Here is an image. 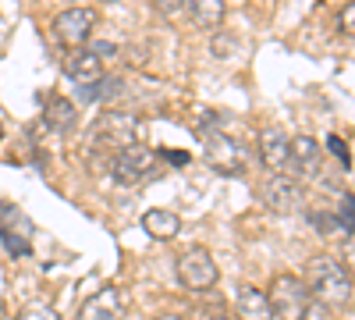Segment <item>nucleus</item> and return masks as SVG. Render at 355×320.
Returning a JSON list of instances; mask_svg holds the SVG:
<instances>
[{
    "mask_svg": "<svg viewBox=\"0 0 355 320\" xmlns=\"http://www.w3.org/2000/svg\"><path fill=\"white\" fill-rule=\"evenodd\" d=\"M306 288L323 306H348L352 299V274L334 256H313L306 264Z\"/></svg>",
    "mask_w": 355,
    "mask_h": 320,
    "instance_id": "1",
    "label": "nucleus"
},
{
    "mask_svg": "<svg viewBox=\"0 0 355 320\" xmlns=\"http://www.w3.org/2000/svg\"><path fill=\"white\" fill-rule=\"evenodd\" d=\"M309 288L295 274H277L266 288V306H270L274 320H306L309 313Z\"/></svg>",
    "mask_w": 355,
    "mask_h": 320,
    "instance_id": "2",
    "label": "nucleus"
},
{
    "mask_svg": "<svg viewBox=\"0 0 355 320\" xmlns=\"http://www.w3.org/2000/svg\"><path fill=\"white\" fill-rule=\"evenodd\" d=\"M139 132H142V125H139L135 114H125V110H103L89 135H93L96 146L121 153V150H128V146H135V142H139Z\"/></svg>",
    "mask_w": 355,
    "mask_h": 320,
    "instance_id": "3",
    "label": "nucleus"
},
{
    "mask_svg": "<svg viewBox=\"0 0 355 320\" xmlns=\"http://www.w3.org/2000/svg\"><path fill=\"white\" fill-rule=\"evenodd\" d=\"M174 271H178V281H182L185 288H192V292H206V288H214L217 278H220L214 256L206 253L202 246L185 249L182 256H178V267Z\"/></svg>",
    "mask_w": 355,
    "mask_h": 320,
    "instance_id": "4",
    "label": "nucleus"
},
{
    "mask_svg": "<svg viewBox=\"0 0 355 320\" xmlns=\"http://www.w3.org/2000/svg\"><path fill=\"white\" fill-rule=\"evenodd\" d=\"M157 164H160V157H157L150 146L135 142V146H128V150H121V153L114 157V178L121 182V185L150 182L153 174H157Z\"/></svg>",
    "mask_w": 355,
    "mask_h": 320,
    "instance_id": "5",
    "label": "nucleus"
},
{
    "mask_svg": "<svg viewBox=\"0 0 355 320\" xmlns=\"http://www.w3.org/2000/svg\"><path fill=\"white\" fill-rule=\"evenodd\" d=\"M93 25H96L93 8H68V11H61L53 18V33L68 47H82L89 36H93Z\"/></svg>",
    "mask_w": 355,
    "mask_h": 320,
    "instance_id": "6",
    "label": "nucleus"
},
{
    "mask_svg": "<svg viewBox=\"0 0 355 320\" xmlns=\"http://www.w3.org/2000/svg\"><path fill=\"white\" fill-rule=\"evenodd\" d=\"M206 164L220 174H242L245 171V150L231 135H210V142H206Z\"/></svg>",
    "mask_w": 355,
    "mask_h": 320,
    "instance_id": "7",
    "label": "nucleus"
},
{
    "mask_svg": "<svg viewBox=\"0 0 355 320\" xmlns=\"http://www.w3.org/2000/svg\"><path fill=\"white\" fill-rule=\"evenodd\" d=\"M263 203L274 214H291V210L302 207V185L295 178H288V174H274V178L263 185Z\"/></svg>",
    "mask_w": 355,
    "mask_h": 320,
    "instance_id": "8",
    "label": "nucleus"
},
{
    "mask_svg": "<svg viewBox=\"0 0 355 320\" xmlns=\"http://www.w3.org/2000/svg\"><path fill=\"white\" fill-rule=\"evenodd\" d=\"M64 75L78 85H89V82H100L103 78V57H96L93 50H85V47H75L68 57H64Z\"/></svg>",
    "mask_w": 355,
    "mask_h": 320,
    "instance_id": "9",
    "label": "nucleus"
},
{
    "mask_svg": "<svg viewBox=\"0 0 355 320\" xmlns=\"http://www.w3.org/2000/svg\"><path fill=\"white\" fill-rule=\"evenodd\" d=\"M288 171L299 174L320 171V142L313 135H288Z\"/></svg>",
    "mask_w": 355,
    "mask_h": 320,
    "instance_id": "10",
    "label": "nucleus"
},
{
    "mask_svg": "<svg viewBox=\"0 0 355 320\" xmlns=\"http://www.w3.org/2000/svg\"><path fill=\"white\" fill-rule=\"evenodd\" d=\"M78 320H121V292L114 285L100 288L96 296H89L78 310Z\"/></svg>",
    "mask_w": 355,
    "mask_h": 320,
    "instance_id": "11",
    "label": "nucleus"
},
{
    "mask_svg": "<svg viewBox=\"0 0 355 320\" xmlns=\"http://www.w3.org/2000/svg\"><path fill=\"white\" fill-rule=\"evenodd\" d=\"M259 160L270 167L274 174L288 171V135L281 128H266L259 139Z\"/></svg>",
    "mask_w": 355,
    "mask_h": 320,
    "instance_id": "12",
    "label": "nucleus"
},
{
    "mask_svg": "<svg viewBox=\"0 0 355 320\" xmlns=\"http://www.w3.org/2000/svg\"><path fill=\"white\" fill-rule=\"evenodd\" d=\"M142 231L150 239H157V242H171L178 231H182V221H178V214H171V210L153 207V210L142 214Z\"/></svg>",
    "mask_w": 355,
    "mask_h": 320,
    "instance_id": "13",
    "label": "nucleus"
},
{
    "mask_svg": "<svg viewBox=\"0 0 355 320\" xmlns=\"http://www.w3.org/2000/svg\"><path fill=\"white\" fill-rule=\"evenodd\" d=\"M28 235H33V224H28L18 210H15V224H0V242L8 246L11 256H25L28 253Z\"/></svg>",
    "mask_w": 355,
    "mask_h": 320,
    "instance_id": "14",
    "label": "nucleus"
},
{
    "mask_svg": "<svg viewBox=\"0 0 355 320\" xmlns=\"http://www.w3.org/2000/svg\"><path fill=\"white\" fill-rule=\"evenodd\" d=\"M234 310H239L234 320H274L270 306H266V292H259V288H242Z\"/></svg>",
    "mask_w": 355,
    "mask_h": 320,
    "instance_id": "15",
    "label": "nucleus"
},
{
    "mask_svg": "<svg viewBox=\"0 0 355 320\" xmlns=\"http://www.w3.org/2000/svg\"><path fill=\"white\" fill-rule=\"evenodd\" d=\"M43 118H46V125L50 128H57V132H68L71 125H75V103L68 100V96H50L46 100V110H43Z\"/></svg>",
    "mask_w": 355,
    "mask_h": 320,
    "instance_id": "16",
    "label": "nucleus"
},
{
    "mask_svg": "<svg viewBox=\"0 0 355 320\" xmlns=\"http://www.w3.org/2000/svg\"><path fill=\"white\" fill-rule=\"evenodd\" d=\"M182 8H189V15L199 28H217L224 18V0H185Z\"/></svg>",
    "mask_w": 355,
    "mask_h": 320,
    "instance_id": "17",
    "label": "nucleus"
},
{
    "mask_svg": "<svg viewBox=\"0 0 355 320\" xmlns=\"http://www.w3.org/2000/svg\"><path fill=\"white\" fill-rule=\"evenodd\" d=\"M309 221H313V228L320 231V235H334V231H341L338 214H323V210H316V214H309Z\"/></svg>",
    "mask_w": 355,
    "mask_h": 320,
    "instance_id": "18",
    "label": "nucleus"
},
{
    "mask_svg": "<svg viewBox=\"0 0 355 320\" xmlns=\"http://www.w3.org/2000/svg\"><path fill=\"white\" fill-rule=\"evenodd\" d=\"M352 221H355V203H352V192H341V210H338V224L345 235H352Z\"/></svg>",
    "mask_w": 355,
    "mask_h": 320,
    "instance_id": "19",
    "label": "nucleus"
},
{
    "mask_svg": "<svg viewBox=\"0 0 355 320\" xmlns=\"http://www.w3.org/2000/svg\"><path fill=\"white\" fill-rule=\"evenodd\" d=\"M18 320H61V313H57L53 306L36 303V306H25V310L18 313Z\"/></svg>",
    "mask_w": 355,
    "mask_h": 320,
    "instance_id": "20",
    "label": "nucleus"
},
{
    "mask_svg": "<svg viewBox=\"0 0 355 320\" xmlns=\"http://www.w3.org/2000/svg\"><path fill=\"white\" fill-rule=\"evenodd\" d=\"M327 150L341 160V171L352 167V153H348V146H345V139H341V135H331V139H327Z\"/></svg>",
    "mask_w": 355,
    "mask_h": 320,
    "instance_id": "21",
    "label": "nucleus"
},
{
    "mask_svg": "<svg viewBox=\"0 0 355 320\" xmlns=\"http://www.w3.org/2000/svg\"><path fill=\"white\" fill-rule=\"evenodd\" d=\"M157 157H160V160H167V164H189V160H192L185 150H160Z\"/></svg>",
    "mask_w": 355,
    "mask_h": 320,
    "instance_id": "22",
    "label": "nucleus"
},
{
    "mask_svg": "<svg viewBox=\"0 0 355 320\" xmlns=\"http://www.w3.org/2000/svg\"><path fill=\"white\" fill-rule=\"evenodd\" d=\"M153 4H157V11H160V15H178L185 0H153Z\"/></svg>",
    "mask_w": 355,
    "mask_h": 320,
    "instance_id": "23",
    "label": "nucleus"
},
{
    "mask_svg": "<svg viewBox=\"0 0 355 320\" xmlns=\"http://www.w3.org/2000/svg\"><path fill=\"white\" fill-rule=\"evenodd\" d=\"M352 22H355V4H345V15H341V28H345V36H352Z\"/></svg>",
    "mask_w": 355,
    "mask_h": 320,
    "instance_id": "24",
    "label": "nucleus"
},
{
    "mask_svg": "<svg viewBox=\"0 0 355 320\" xmlns=\"http://www.w3.org/2000/svg\"><path fill=\"white\" fill-rule=\"evenodd\" d=\"M157 320H182V317H178V313H164V317H157Z\"/></svg>",
    "mask_w": 355,
    "mask_h": 320,
    "instance_id": "25",
    "label": "nucleus"
},
{
    "mask_svg": "<svg viewBox=\"0 0 355 320\" xmlns=\"http://www.w3.org/2000/svg\"><path fill=\"white\" fill-rule=\"evenodd\" d=\"M231 4H245V0H231Z\"/></svg>",
    "mask_w": 355,
    "mask_h": 320,
    "instance_id": "26",
    "label": "nucleus"
},
{
    "mask_svg": "<svg viewBox=\"0 0 355 320\" xmlns=\"http://www.w3.org/2000/svg\"><path fill=\"white\" fill-rule=\"evenodd\" d=\"M217 320H234V317H217Z\"/></svg>",
    "mask_w": 355,
    "mask_h": 320,
    "instance_id": "27",
    "label": "nucleus"
},
{
    "mask_svg": "<svg viewBox=\"0 0 355 320\" xmlns=\"http://www.w3.org/2000/svg\"><path fill=\"white\" fill-rule=\"evenodd\" d=\"M0 139H4V128H0Z\"/></svg>",
    "mask_w": 355,
    "mask_h": 320,
    "instance_id": "28",
    "label": "nucleus"
},
{
    "mask_svg": "<svg viewBox=\"0 0 355 320\" xmlns=\"http://www.w3.org/2000/svg\"><path fill=\"white\" fill-rule=\"evenodd\" d=\"M0 210H4V207H0Z\"/></svg>",
    "mask_w": 355,
    "mask_h": 320,
    "instance_id": "29",
    "label": "nucleus"
},
{
    "mask_svg": "<svg viewBox=\"0 0 355 320\" xmlns=\"http://www.w3.org/2000/svg\"><path fill=\"white\" fill-rule=\"evenodd\" d=\"M71 4H75V0H71Z\"/></svg>",
    "mask_w": 355,
    "mask_h": 320,
    "instance_id": "30",
    "label": "nucleus"
}]
</instances>
